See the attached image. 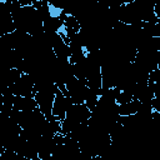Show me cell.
Masks as SVG:
<instances>
[{
  "label": "cell",
  "instance_id": "6da1fadb",
  "mask_svg": "<svg viewBox=\"0 0 160 160\" xmlns=\"http://www.w3.org/2000/svg\"><path fill=\"white\" fill-rule=\"evenodd\" d=\"M156 0H134L129 4H122L118 10V20L126 25H135L140 21L160 22V19L154 12Z\"/></svg>",
  "mask_w": 160,
  "mask_h": 160
},
{
  "label": "cell",
  "instance_id": "7a4b0ae2",
  "mask_svg": "<svg viewBox=\"0 0 160 160\" xmlns=\"http://www.w3.org/2000/svg\"><path fill=\"white\" fill-rule=\"evenodd\" d=\"M10 12L15 25V30H20L29 35H38L44 31L42 20L38 10L32 5L21 6L20 0L10 2Z\"/></svg>",
  "mask_w": 160,
  "mask_h": 160
},
{
  "label": "cell",
  "instance_id": "3957f363",
  "mask_svg": "<svg viewBox=\"0 0 160 160\" xmlns=\"http://www.w3.org/2000/svg\"><path fill=\"white\" fill-rule=\"evenodd\" d=\"M91 115V110L85 104H72L65 114V118L61 120V130L62 134H69L79 125L88 122Z\"/></svg>",
  "mask_w": 160,
  "mask_h": 160
},
{
  "label": "cell",
  "instance_id": "277c9868",
  "mask_svg": "<svg viewBox=\"0 0 160 160\" xmlns=\"http://www.w3.org/2000/svg\"><path fill=\"white\" fill-rule=\"evenodd\" d=\"M56 90H58V85L54 82L50 86H46L44 89L35 91V94H34V99L36 101V105L40 109V111L45 115L46 119H56L55 116L51 115V109H52V102H54Z\"/></svg>",
  "mask_w": 160,
  "mask_h": 160
},
{
  "label": "cell",
  "instance_id": "5b68a950",
  "mask_svg": "<svg viewBox=\"0 0 160 160\" xmlns=\"http://www.w3.org/2000/svg\"><path fill=\"white\" fill-rule=\"evenodd\" d=\"M65 88L68 91V96H70L72 104H84L89 91V88L85 81L78 79L76 76H71L66 80Z\"/></svg>",
  "mask_w": 160,
  "mask_h": 160
},
{
  "label": "cell",
  "instance_id": "8992f818",
  "mask_svg": "<svg viewBox=\"0 0 160 160\" xmlns=\"http://www.w3.org/2000/svg\"><path fill=\"white\" fill-rule=\"evenodd\" d=\"M10 91L14 95L19 96H34L35 90H34V79L29 74H21L20 79L14 82L12 85L9 86Z\"/></svg>",
  "mask_w": 160,
  "mask_h": 160
},
{
  "label": "cell",
  "instance_id": "52a82bcc",
  "mask_svg": "<svg viewBox=\"0 0 160 160\" xmlns=\"http://www.w3.org/2000/svg\"><path fill=\"white\" fill-rule=\"evenodd\" d=\"M72 105V101L70 99V96L65 95L64 92H61L58 88L56 92H55V98H54V102H52V109H51V115L55 116L58 120H62L65 118L66 110Z\"/></svg>",
  "mask_w": 160,
  "mask_h": 160
},
{
  "label": "cell",
  "instance_id": "ba28073f",
  "mask_svg": "<svg viewBox=\"0 0 160 160\" xmlns=\"http://www.w3.org/2000/svg\"><path fill=\"white\" fill-rule=\"evenodd\" d=\"M12 106H14L15 109L22 110V111L34 110L35 108H38L34 96H19V95H15V96H14Z\"/></svg>",
  "mask_w": 160,
  "mask_h": 160
},
{
  "label": "cell",
  "instance_id": "9c48e42d",
  "mask_svg": "<svg viewBox=\"0 0 160 160\" xmlns=\"http://www.w3.org/2000/svg\"><path fill=\"white\" fill-rule=\"evenodd\" d=\"M15 30V25L12 21V16L10 11L0 12V36L12 32Z\"/></svg>",
  "mask_w": 160,
  "mask_h": 160
},
{
  "label": "cell",
  "instance_id": "30bf717a",
  "mask_svg": "<svg viewBox=\"0 0 160 160\" xmlns=\"http://www.w3.org/2000/svg\"><path fill=\"white\" fill-rule=\"evenodd\" d=\"M140 105H141V102L138 99H132L129 102L120 104L118 108V112H119V115H132V114H136Z\"/></svg>",
  "mask_w": 160,
  "mask_h": 160
},
{
  "label": "cell",
  "instance_id": "8fae6325",
  "mask_svg": "<svg viewBox=\"0 0 160 160\" xmlns=\"http://www.w3.org/2000/svg\"><path fill=\"white\" fill-rule=\"evenodd\" d=\"M98 98H99V95L96 94V92H94L91 89H89V91H88V95H86V98H85V101H84V104L92 111L94 110V108H95V105H96V102H98Z\"/></svg>",
  "mask_w": 160,
  "mask_h": 160
},
{
  "label": "cell",
  "instance_id": "7c38bea8",
  "mask_svg": "<svg viewBox=\"0 0 160 160\" xmlns=\"http://www.w3.org/2000/svg\"><path fill=\"white\" fill-rule=\"evenodd\" d=\"M134 99V96H132V94L131 92H129V91H126V90H121L120 92H119V95L116 96V99H115V101H116V104H125V102H129L130 100H132Z\"/></svg>",
  "mask_w": 160,
  "mask_h": 160
},
{
  "label": "cell",
  "instance_id": "4fadbf2b",
  "mask_svg": "<svg viewBox=\"0 0 160 160\" xmlns=\"http://www.w3.org/2000/svg\"><path fill=\"white\" fill-rule=\"evenodd\" d=\"M114 1H118L119 4H129V2H131V1H134V0H114Z\"/></svg>",
  "mask_w": 160,
  "mask_h": 160
}]
</instances>
